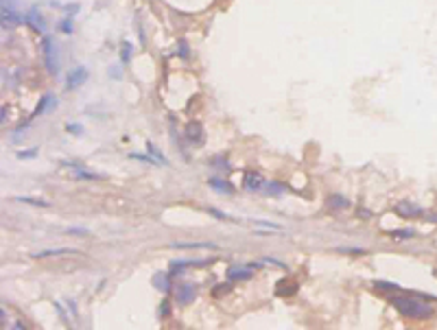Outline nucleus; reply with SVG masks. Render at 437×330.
<instances>
[{
	"label": "nucleus",
	"mask_w": 437,
	"mask_h": 330,
	"mask_svg": "<svg viewBox=\"0 0 437 330\" xmlns=\"http://www.w3.org/2000/svg\"><path fill=\"white\" fill-rule=\"evenodd\" d=\"M11 328H16V330H22V328H26V326H24V324H22V321H16V324H13V326H11Z\"/></svg>",
	"instance_id": "nucleus-33"
},
{
	"label": "nucleus",
	"mask_w": 437,
	"mask_h": 330,
	"mask_svg": "<svg viewBox=\"0 0 437 330\" xmlns=\"http://www.w3.org/2000/svg\"><path fill=\"white\" fill-rule=\"evenodd\" d=\"M0 120H2V123L7 120V107H2V116H0Z\"/></svg>",
	"instance_id": "nucleus-34"
},
{
	"label": "nucleus",
	"mask_w": 437,
	"mask_h": 330,
	"mask_svg": "<svg viewBox=\"0 0 437 330\" xmlns=\"http://www.w3.org/2000/svg\"><path fill=\"white\" fill-rule=\"evenodd\" d=\"M87 81V68L85 66H74L72 70L66 75V88L68 90H74L79 85H83Z\"/></svg>",
	"instance_id": "nucleus-3"
},
{
	"label": "nucleus",
	"mask_w": 437,
	"mask_h": 330,
	"mask_svg": "<svg viewBox=\"0 0 437 330\" xmlns=\"http://www.w3.org/2000/svg\"><path fill=\"white\" fill-rule=\"evenodd\" d=\"M227 278L230 280H247V278H252V271L249 269H230Z\"/></svg>",
	"instance_id": "nucleus-14"
},
{
	"label": "nucleus",
	"mask_w": 437,
	"mask_h": 330,
	"mask_svg": "<svg viewBox=\"0 0 437 330\" xmlns=\"http://www.w3.org/2000/svg\"><path fill=\"white\" fill-rule=\"evenodd\" d=\"M170 276H173V273H168V276H166V273H157V276L153 278V284H155L160 291H164V293H166V291H168V278Z\"/></svg>",
	"instance_id": "nucleus-17"
},
{
	"label": "nucleus",
	"mask_w": 437,
	"mask_h": 330,
	"mask_svg": "<svg viewBox=\"0 0 437 330\" xmlns=\"http://www.w3.org/2000/svg\"><path fill=\"white\" fill-rule=\"evenodd\" d=\"M68 234H79V236H87V234H90V230H85V228H70V230H68Z\"/></svg>",
	"instance_id": "nucleus-26"
},
{
	"label": "nucleus",
	"mask_w": 437,
	"mask_h": 330,
	"mask_svg": "<svg viewBox=\"0 0 437 330\" xmlns=\"http://www.w3.org/2000/svg\"><path fill=\"white\" fill-rule=\"evenodd\" d=\"M389 236H391L393 241H404V238L413 236V230H391V232H389Z\"/></svg>",
	"instance_id": "nucleus-20"
},
{
	"label": "nucleus",
	"mask_w": 437,
	"mask_h": 330,
	"mask_svg": "<svg viewBox=\"0 0 437 330\" xmlns=\"http://www.w3.org/2000/svg\"><path fill=\"white\" fill-rule=\"evenodd\" d=\"M52 107H55V97H52V94H44V97L39 99V103H37V107H35V112H33L31 118H37V116L46 114V112L52 110Z\"/></svg>",
	"instance_id": "nucleus-8"
},
{
	"label": "nucleus",
	"mask_w": 437,
	"mask_h": 330,
	"mask_svg": "<svg viewBox=\"0 0 437 330\" xmlns=\"http://www.w3.org/2000/svg\"><path fill=\"white\" fill-rule=\"evenodd\" d=\"M66 129H68L70 133H74V136H79V133L83 132V127H81V125H72V123H70V125H66Z\"/></svg>",
	"instance_id": "nucleus-28"
},
{
	"label": "nucleus",
	"mask_w": 437,
	"mask_h": 330,
	"mask_svg": "<svg viewBox=\"0 0 437 330\" xmlns=\"http://www.w3.org/2000/svg\"><path fill=\"white\" fill-rule=\"evenodd\" d=\"M210 214H212V216H218V219H230V216H227L225 212H221V210H210Z\"/></svg>",
	"instance_id": "nucleus-30"
},
{
	"label": "nucleus",
	"mask_w": 437,
	"mask_h": 330,
	"mask_svg": "<svg viewBox=\"0 0 437 330\" xmlns=\"http://www.w3.org/2000/svg\"><path fill=\"white\" fill-rule=\"evenodd\" d=\"M391 304L402 313V315L411 317V319H426L433 315V308L428 304L420 302L413 297H391Z\"/></svg>",
	"instance_id": "nucleus-1"
},
{
	"label": "nucleus",
	"mask_w": 437,
	"mask_h": 330,
	"mask_svg": "<svg viewBox=\"0 0 437 330\" xmlns=\"http://www.w3.org/2000/svg\"><path fill=\"white\" fill-rule=\"evenodd\" d=\"M168 313H170V304L164 302V304H162V315H168Z\"/></svg>",
	"instance_id": "nucleus-32"
},
{
	"label": "nucleus",
	"mask_w": 437,
	"mask_h": 330,
	"mask_svg": "<svg viewBox=\"0 0 437 330\" xmlns=\"http://www.w3.org/2000/svg\"><path fill=\"white\" fill-rule=\"evenodd\" d=\"M147 155L153 160L155 164H166V158L160 153V149H155V147L151 145V142H147Z\"/></svg>",
	"instance_id": "nucleus-13"
},
{
	"label": "nucleus",
	"mask_w": 437,
	"mask_h": 330,
	"mask_svg": "<svg viewBox=\"0 0 437 330\" xmlns=\"http://www.w3.org/2000/svg\"><path fill=\"white\" fill-rule=\"evenodd\" d=\"M17 22L20 18H17V11L13 9V5L7 7V2H2V29H13Z\"/></svg>",
	"instance_id": "nucleus-5"
},
{
	"label": "nucleus",
	"mask_w": 437,
	"mask_h": 330,
	"mask_svg": "<svg viewBox=\"0 0 437 330\" xmlns=\"http://www.w3.org/2000/svg\"><path fill=\"white\" fill-rule=\"evenodd\" d=\"M208 184L212 186L214 190H221V193H227V195H230L232 190H234V188H230V184H227V182H223V180H217V177H212V180H210Z\"/></svg>",
	"instance_id": "nucleus-18"
},
{
	"label": "nucleus",
	"mask_w": 437,
	"mask_h": 330,
	"mask_svg": "<svg viewBox=\"0 0 437 330\" xmlns=\"http://www.w3.org/2000/svg\"><path fill=\"white\" fill-rule=\"evenodd\" d=\"M24 22H26V27L29 29H33V31H37V33H46V20H44V16L39 14L37 9H29L24 14Z\"/></svg>",
	"instance_id": "nucleus-4"
},
{
	"label": "nucleus",
	"mask_w": 437,
	"mask_h": 330,
	"mask_svg": "<svg viewBox=\"0 0 437 330\" xmlns=\"http://www.w3.org/2000/svg\"><path fill=\"white\" fill-rule=\"evenodd\" d=\"M131 53H134V49H131V42H122L120 44V62H122V66H127L129 64V59H131Z\"/></svg>",
	"instance_id": "nucleus-16"
},
{
	"label": "nucleus",
	"mask_w": 437,
	"mask_h": 330,
	"mask_svg": "<svg viewBox=\"0 0 437 330\" xmlns=\"http://www.w3.org/2000/svg\"><path fill=\"white\" fill-rule=\"evenodd\" d=\"M177 46H179V49H177L179 57H182V59H188V57H190V53H188V44H186V42H184V40H182V42H179V44H177Z\"/></svg>",
	"instance_id": "nucleus-25"
},
{
	"label": "nucleus",
	"mask_w": 437,
	"mask_h": 330,
	"mask_svg": "<svg viewBox=\"0 0 437 330\" xmlns=\"http://www.w3.org/2000/svg\"><path fill=\"white\" fill-rule=\"evenodd\" d=\"M195 299V289L190 284H182L177 289V302L179 304H190Z\"/></svg>",
	"instance_id": "nucleus-11"
},
{
	"label": "nucleus",
	"mask_w": 437,
	"mask_h": 330,
	"mask_svg": "<svg viewBox=\"0 0 437 330\" xmlns=\"http://www.w3.org/2000/svg\"><path fill=\"white\" fill-rule=\"evenodd\" d=\"M262 263H265V264H275V267H284V263H280V260H273V258H262Z\"/></svg>",
	"instance_id": "nucleus-29"
},
{
	"label": "nucleus",
	"mask_w": 437,
	"mask_h": 330,
	"mask_svg": "<svg viewBox=\"0 0 437 330\" xmlns=\"http://www.w3.org/2000/svg\"><path fill=\"white\" fill-rule=\"evenodd\" d=\"M42 53H44V66H46L48 75H57V68H59V53H57L55 40L50 35H46L42 40Z\"/></svg>",
	"instance_id": "nucleus-2"
},
{
	"label": "nucleus",
	"mask_w": 437,
	"mask_h": 330,
	"mask_svg": "<svg viewBox=\"0 0 437 330\" xmlns=\"http://www.w3.org/2000/svg\"><path fill=\"white\" fill-rule=\"evenodd\" d=\"M328 203H330L332 208H348V199L341 197V195H330V197H328Z\"/></svg>",
	"instance_id": "nucleus-21"
},
{
	"label": "nucleus",
	"mask_w": 437,
	"mask_h": 330,
	"mask_svg": "<svg viewBox=\"0 0 437 330\" xmlns=\"http://www.w3.org/2000/svg\"><path fill=\"white\" fill-rule=\"evenodd\" d=\"M243 186L247 190H262V186H265V180H262V175L260 173H245V182H243Z\"/></svg>",
	"instance_id": "nucleus-7"
},
{
	"label": "nucleus",
	"mask_w": 437,
	"mask_h": 330,
	"mask_svg": "<svg viewBox=\"0 0 437 330\" xmlns=\"http://www.w3.org/2000/svg\"><path fill=\"white\" fill-rule=\"evenodd\" d=\"M16 201H20V203H29V206H37V208H48L50 203L46 201V199H33V197H20L17 195L16 197Z\"/></svg>",
	"instance_id": "nucleus-15"
},
{
	"label": "nucleus",
	"mask_w": 437,
	"mask_h": 330,
	"mask_svg": "<svg viewBox=\"0 0 437 330\" xmlns=\"http://www.w3.org/2000/svg\"><path fill=\"white\" fill-rule=\"evenodd\" d=\"M59 31L66 33V35H70V33H72V20H70V18L61 20V22H59Z\"/></svg>",
	"instance_id": "nucleus-22"
},
{
	"label": "nucleus",
	"mask_w": 437,
	"mask_h": 330,
	"mask_svg": "<svg viewBox=\"0 0 437 330\" xmlns=\"http://www.w3.org/2000/svg\"><path fill=\"white\" fill-rule=\"evenodd\" d=\"M77 9H79V5H68V7H66V14H68V16H72Z\"/></svg>",
	"instance_id": "nucleus-31"
},
{
	"label": "nucleus",
	"mask_w": 437,
	"mask_h": 330,
	"mask_svg": "<svg viewBox=\"0 0 437 330\" xmlns=\"http://www.w3.org/2000/svg\"><path fill=\"white\" fill-rule=\"evenodd\" d=\"M17 158H20V160L37 158V147H33V149H26V151H17Z\"/></svg>",
	"instance_id": "nucleus-23"
},
{
	"label": "nucleus",
	"mask_w": 437,
	"mask_h": 330,
	"mask_svg": "<svg viewBox=\"0 0 437 330\" xmlns=\"http://www.w3.org/2000/svg\"><path fill=\"white\" fill-rule=\"evenodd\" d=\"M396 212L400 216H420L422 214V208H418V206H413V203H409V201H402V203H398L396 206Z\"/></svg>",
	"instance_id": "nucleus-10"
},
{
	"label": "nucleus",
	"mask_w": 437,
	"mask_h": 330,
	"mask_svg": "<svg viewBox=\"0 0 437 330\" xmlns=\"http://www.w3.org/2000/svg\"><path fill=\"white\" fill-rule=\"evenodd\" d=\"M186 138L192 142H203V127H201L199 123H188L186 125Z\"/></svg>",
	"instance_id": "nucleus-9"
},
{
	"label": "nucleus",
	"mask_w": 437,
	"mask_h": 330,
	"mask_svg": "<svg viewBox=\"0 0 437 330\" xmlns=\"http://www.w3.org/2000/svg\"><path fill=\"white\" fill-rule=\"evenodd\" d=\"M374 286H376V289H385V291H398V289H400L398 284H391V282H380V280L374 282Z\"/></svg>",
	"instance_id": "nucleus-24"
},
{
	"label": "nucleus",
	"mask_w": 437,
	"mask_h": 330,
	"mask_svg": "<svg viewBox=\"0 0 437 330\" xmlns=\"http://www.w3.org/2000/svg\"><path fill=\"white\" fill-rule=\"evenodd\" d=\"M175 249H214V243H173Z\"/></svg>",
	"instance_id": "nucleus-12"
},
{
	"label": "nucleus",
	"mask_w": 437,
	"mask_h": 330,
	"mask_svg": "<svg viewBox=\"0 0 437 330\" xmlns=\"http://www.w3.org/2000/svg\"><path fill=\"white\" fill-rule=\"evenodd\" d=\"M68 254H79V249L72 247H55V249H44L33 254V258H52V256H68Z\"/></svg>",
	"instance_id": "nucleus-6"
},
{
	"label": "nucleus",
	"mask_w": 437,
	"mask_h": 330,
	"mask_svg": "<svg viewBox=\"0 0 437 330\" xmlns=\"http://www.w3.org/2000/svg\"><path fill=\"white\" fill-rule=\"evenodd\" d=\"M267 188H262L265 193H269V195H282L284 190H286V186L284 184H280V182H271V184H265Z\"/></svg>",
	"instance_id": "nucleus-19"
},
{
	"label": "nucleus",
	"mask_w": 437,
	"mask_h": 330,
	"mask_svg": "<svg viewBox=\"0 0 437 330\" xmlns=\"http://www.w3.org/2000/svg\"><path fill=\"white\" fill-rule=\"evenodd\" d=\"M341 254H363L365 249H361V247H343V249H339Z\"/></svg>",
	"instance_id": "nucleus-27"
}]
</instances>
